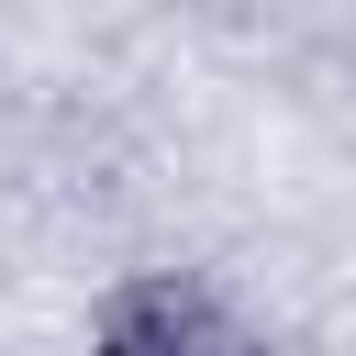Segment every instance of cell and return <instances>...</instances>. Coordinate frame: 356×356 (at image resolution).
Instances as JSON below:
<instances>
[{"mask_svg": "<svg viewBox=\"0 0 356 356\" xmlns=\"http://www.w3.org/2000/svg\"><path fill=\"white\" fill-rule=\"evenodd\" d=\"M211 356H278V345H267V334H245V323H234V334H222V345H211Z\"/></svg>", "mask_w": 356, "mask_h": 356, "instance_id": "7a4b0ae2", "label": "cell"}, {"mask_svg": "<svg viewBox=\"0 0 356 356\" xmlns=\"http://www.w3.org/2000/svg\"><path fill=\"white\" fill-rule=\"evenodd\" d=\"M222 334H234V312L189 267H145V278L100 289V312H89V356H211Z\"/></svg>", "mask_w": 356, "mask_h": 356, "instance_id": "6da1fadb", "label": "cell"}]
</instances>
